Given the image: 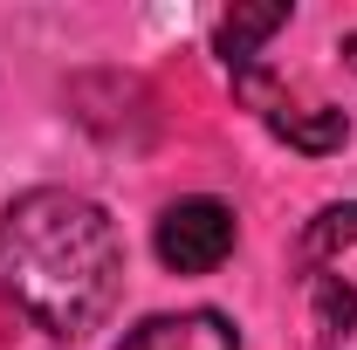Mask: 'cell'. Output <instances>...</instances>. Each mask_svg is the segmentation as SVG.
I'll use <instances>...</instances> for the list:
<instances>
[{
  "label": "cell",
  "mask_w": 357,
  "mask_h": 350,
  "mask_svg": "<svg viewBox=\"0 0 357 350\" xmlns=\"http://www.w3.org/2000/svg\"><path fill=\"white\" fill-rule=\"evenodd\" d=\"M117 350H241V337L220 309H178V316H144Z\"/></svg>",
  "instance_id": "cell-5"
},
{
  "label": "cell",
  "mask_w": 357,
  "mask_h": 350,
  "mask_svg": "<svg viewBox=\"0 0 357 350\" xmlns=\"http://www.w3.org/2000/svg\"><path fill=\"white\" fill-rule=\"evenodd\" d=\"M234 234H241V227H234V206L192 192V199H172V206L158 213L151 248H158V261L172 268V275H213V268L234 254Z\"/></svg>",
  "instance_id": "cell-3"
},
{
  "label": "cell",
  "mask_w": 357,
  "mask_h": 350,
  "mask_svg": "<svg viewBox=\"0 0 357 350\" xmlns=\"http://www.w3.org/2000/svg\"><path fill=\"white\" fill-rule=\"evenodd\" d=\"M234 89L248 96V110L261 117L268 131L289 137L296 151H337V144H344V131H351V124H344V110H330V103H296V96L275 83L261 62L234 69Z\"/></svg>",
  "instance_id": "cell-4"
},
{
  "label": "cell",
  "mask_w": 357,
  "mask_h": 350,
  "mask_svg": "<svg viewBox=\"0 0 357 350\" xmlns=\"http://www.w3.org/2000/svg\"><path fill=\"white\" fill-rule=\"evenodd\" d=\"M303 275H310V309L323 337L357 330V199L323 206L303 234Z\"/></svg>",
  "instance_id": "cell-2"
},
{
  "label": "cell",
  "mask_w": 357,
  "mask_h": 350,
  "mask_svg": "<svg viewBox=\"0 0 357 350\" xmlns=\"http://www.w3.org/2000/svg\"><path fill=\"white\" fill-rule=\"evenodd\" d=\"M344 62H351V69H357V35H351V42H344Z\"/></svg>",
  "instance_id": "cell-7"
},
{
  "label": "cell",
  "mask_w": 357,
  "mask_h": 350,
  "mask_svg": "<svg viewBox=\"0 0 357 350\" xmlns=\"http://www.w3.org/2000/svg\"><path fill=\"white\" fill-rule=\"evenodd\" d=\"M124 241L89 192L35 185L0 213V296L48 337H83L110 309Z\"/></svg>",
  "instance_id": "cell-1"
},
{
  "label": "cell",
  "mask_w": 357,
  "mask_h": 350,
  "mask_svg": "<svg viewBox=\"0 0 357 350\" xmlns=\"http://www.w3.org/2000/svg\"><path fill=\"white\" fill-rule=\"evenodd\" d=\"M289 21V7H234L220 21V35H213V48L227 55V69H248V62H261V42Z\"/></svg>",
  "instance_id": "cell-6"
}]
</instances>
